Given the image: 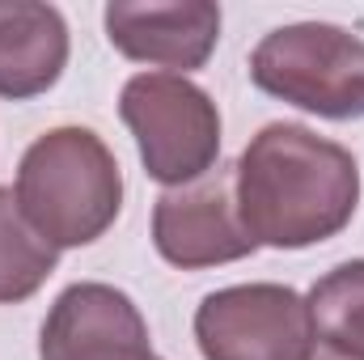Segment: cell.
Returning a JSON list of instances; mask_svg holds the SVG:
<instances>
[{"mask_svg":"<svg viewBox=\"0 0 364 360\" xmlns=\"http://www.w3.org/2000/svg\"><path fill=\"white\" fill-rule=\"evenodd\" d=\"M68 21L55 4L0 0V97L30 102L60 85L68 68Z\"/></svg>","mask_w":364,"mask_h":360,"instance_id":"9","label":"cell"},{"mask_svg":"<svg viewBox=\"0 0 364 360\" xmlns=\"http://www.w3.org/2000/svg\"><path fill=\"white\" fill-rule=\"evenodd\" d=\"M106 38L123 60L186 77L203 68L220 38V4L212 0H110Z\"/></svg>","mask_w":364,"mask_h":360,"instance_id":"8","label":"cell"},{"mask_svg":"<svg viewBox=\"0 0 364 360\" xmlns=\"http://www.w3.org/2000/svg\"><path fill=\"white\" fill-rule=\"evenodd\" d=\"M305 360H356V356H348V352H335V348H326V344H314V352Z\"/></svg>","mask_w":364,"mask_h":360,"instance_id":"12","label":"cell"},{"mask_svg":"<svg viewBox=\"0 0 364 360\" xmlns=\"http://www.w3.org/2000/svg\"><path fill=\"white\" fill-rule=\"evenodd\" d=\"M195 344L203 360H305L318 339L296 288L229 284L199 301Z\"/></svg>","mask_w":364,"mask_h":360,"instance_id":"5","label":"cell"},{"mask_svg":"<svg viewBox=\"0 0 364 360\" xmlns=\"http://www.w3.org/2000/svg\"><path fill=\"white\" fill-rule=\"evenodd\" d=\"M250 81L318 119H364V38L331 21L275 26L250 51Z\"/></svg>","mask_w":364,"mask_h":360,"instance_id":"3","label":"cell"},{"mask_svg":"<svg viewBox=\"0 0 364 360\" xmlns=\"http://www.w3.org/2000/svg\"><path fill=\"white\" fill-rule=\"evenodd\" d=\"M13 195L26 221L55 246L77 250L106 238L123 212V170L93 127H51L17 162Z\"/></svg>","mask_w":364,"mask_h":360,"instance_id":"2","label":"cell"},{"mask_svg":"<svg viewBox=\"0 0 364 360\" xmlns=\"http://www.w3.org/2000/svg\"><path fill=\"white\" fill-rule=\"evenodd\" d=\"M237 212L259 246L305 250L339 238L360 203V166L352 149L305 123H267L242 149Z\"/></svg>","mask_w":364,"mask_h":360,"instance_id":"1","label":"cell"},{"mask_svg":"<svg viewBox=\"0 0 364 360\" xmlns=\"http://www.w3.org/2000/svg\"><path fill=\"white\" fill-rule=\"evenodd\" d=\"M119 119L136 136L144 174L166 191L220 166V110L191 77L136 73L119 93Z\"/></svg>","mask_w":364,"mask_h":360,"instance_id":"4","label":"cell"},{"mask_svg":"<svg viewBox=\"0 0 364 360\" xmlns=\"http://www.w3.org/2000/svg\"><path fill=\"white\" fill-rule=\"evenodd\" d=\"M153 246L157 255L182 271H203L237 263L259 250L237 212L233 170L216 166L212 174L161 191L153 203Z\"/></svg>","mask_w":364,"mask_h":360,"instance_id":"6","label":"cell"},{"mask_svg":"<svg viewBox=\"0 0 364 360\" xmlns=\"http://www.w3.org/2000/svg\"><path fill=\"white\" fill-rule=\"evenodd\" d=\"M314 339L364 360V259L331 268L305 297Z\"/></svg>","mask_w":364,"mask_h":360,"instance_id":"11","label":"cell"},{"mask_svg":"<svg viewBox=\"0 0 364 360\" xmlns=\"http://www.w3.org/2000/svg\"><path fill=\"white\" fill-rule=\"evenodd\" d=\"M38 360H161L140 305L102 280L68 284L43 318Z\"/></svg>","mask_w":364,"mask_h":360,"instance_id":"7","label":"cell"},{"mask_svg":"<svg viewBox=\"0 0 364 360\" xmlns=\"http://www.w3.org/2000/svg\"><path fill=\"white\" fill-rule=\"evenodd\" d=\"M60 268V250L26 221L13 186H0V305L30 301Z\"/></svg>","mask_w":364,"mask_h":360,"instance_id":"10","label":"cell"}]
</instances>
